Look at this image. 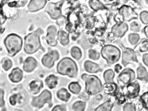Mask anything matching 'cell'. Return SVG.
<instances>
[{
  "mask_svg": "<svg viewBox=\"0 0 148 111\" xmlns=\"http://www.w3.org/2000/svg\"><path fill=\"white\" fill-rule=\"evenodd\" d=\"M44 33V30L39 28L25 37L24 50L25 53L31 54L36 53L39 49H41L43 52H45V49L41 46L40 39V35Z\"/></svg>",
  "mask_w": 148,
  "mask_h": 111,
  "instance_id": "6da1fadb",
  "label": "cell"
},
{
  "mask_svg": "<svg viewBox=\"0 0 148 111\" xmlns=\"http://www.w3.org/2000/svg\"><path fill=\"white\" fill-rule=\"evenodd\" d=\"M57 70L60 74L75 78L77 76L78 68L74 60L70 58L65 57L61 59L58 64Z\"/></svg>",
  "mask_w": 148,
  "mask_h": 111,
  "instance_id": "7a4b0ae2",
  "label": "cell"
},
{
  "mask_svg": "<svg viewBox=\"0 0 148 111\" xmlns=\"http://www.w3.org/2000/svg\"><path fill=\"white\" fill-rule=\"evenodd\" d=\"M82 78L85 82V91L89 95H95L103 90L101 82L96 76L84 74Z\"/></svg>",
  "mask_w": 148,
  "mask_h": 111,
  "instance_id": "3957f363",
  "label": "cell"
},
{
  "mask_svg": "<svg viewBox=\"0 0 148 111\" xmlns=\"http://www.w3.org/2000/svg\"><path fill=\"white\" fill-rule=\"evenodd\" d=\"M4 44L10 57H14L22 47L23 40L17 34L12 33L7 36L4 40Z\"/></svg>",
  "mask_w": 148,
  "mask_h": 111,
  "instance_id": "277c9868",
  "label": "cell"
},
{
  "mask_svg": "<svg viewBox=\"0 0 148 111\" xmlns=\"http://www.w3.org/2000/svg\"><path fill=\"white\" fill-rule=\"evenodd\" d=\"M101 54L109 65H113L120 59L121 50L117 47L108 45L103 47L101 50Z\"/></svg>",
  "mask_w": 148,
  "mask_h": 111,
  "instance_id": "5b68a950",
  "label": "cell"
},
{
  "mask_svg": "<svg viewBox=\"0 0 148 111\" xmlns=\"http://www.w3.org/2000/svg\"><path fill=\"white\" fill-rule=\"evenodd\" d=\"M117 44L122 50L121 63L124 67H126L128 64L131 63L132 62L138 63L137 54L134 50L125 47L120 41H118Z\"/></svg>",
  "mask_w": 148,
  "mask_h": 111,
  "instance_id": "8992f818",
  "label": "cell"
},
{
  "mask_svg": "<svg viewBox=\"0 0 148 111\" xmlns=\"http://www.w3.org/2000/svg\"><path fill=\"white\" fill-rule=\"evenodd\" d=\"M52 94L48 90H45L40 95L32 99V104L34 107L40 109L45 103H48L49 108L52 106Z\"/></svg>",
  "mask_w": 148,
  "mask_h": 111,
  "instance_id": "52a82bcc",
  "label": "cell"
},
{
  "mask_svg": "<svg viewBox=\"0 0 148 111\" xmlns=\"http://www.w3.org/2000/svg\"><path fill=\"white\" fill-rule=\"evenodd\" d=\"M135 78V72L127 68L123 70L117 77V81L120 87L123 89L127 85L132 83Z\"/></svg>",
  "mask_w": 148,
  "mask_h": 111,
  "instance_id": "ba28073f",
  "label": "cell"
},
{
  "mask_svg": "<svg viewBox=\"0 0 148 111\" xmlns=\"http://www.w3.org/2000/svg\"><path fill=\"white\" fill-rule=\"evenodd\" d=\"M64 1H60L55 3H49L45 9V12H47L53 19H57L62 16L61 8Z\"/></svg>",
  "mask_w": 148,
  "mask_h": 111,
  "instance_id": "9c48e42d",
  "label": "cell"
},
{
  "mask_svg": "<svg viewBox=\"0 0 148 111\" xmlns=\"http://www.w3.org/2000/svg\"><path fill=\"white\" fill-rule=\"evenodd\" d=\"M118 14L121 16L123 21L130 22L132 20L136 19L138 17V15L133 8L126 5H122L119 8Z\"/></svg>",
  "mask_w": 148,
  "mask_h": 111,
  "instance_id": "30bf717a",
  "label": "cell"
},
{
  "mask_svg": "<svg viewBox=\"0 0 148 111\" xmlns=\"http://www.w3.org/2000/svg\"><path fill=\"white\" fill-rule=\"evenodd\" d=\"M60 55L58 51L49 49L48 52L42 58V64L46 67L51 68L54 66V63L59 59Z\"/></svg>",
  "mask_w": 148,
  "mask_h": 111,
  "instance_id": "8fae6325",
  "label": "cell"
},
{
  "mask_svg": "<svg viewBox=\"0 0 148 111\" xmlns=\"http://www.w3.org/2000/svg\"><path fill=\"white\" fill-rule=\"evenodd\" d=\"M47 34L45 39L47 43L50 46L55 47L58 44V32L57 28L54 25H51L48 27L47 30Z\"/></svg>",
  "mask_w": 148,
  "mask_h": 111,
  "instance_id": "7c38bea8",
  "label": "cell"
},
{
  "mask_svg": "<svg viewBox=\"0 0 148 111\" xmlns=\"http://www.w3.org/2000/svg\"><path fill=\"white\" fill-rule=\"evenodd\" d=\"M140 91V85L138 81H135L126 85L125 95L130 99H133L138 97Z\"/></svg>",
  "mask_w": 148,
  "mask_h": 111,
  "instance_id": "4fadbf2b",
  "label": "cell"
},
{
  "mask_svg": "<svg viewBox=\"0 0 148 111\" xmlns=\"http://www.w3.org/2000/svg\"><path fill=\"white\" fill-rule=\"evenodd\" d=\"M129 27L128 24L125 22L121 24H116L114 25L111 29V33L113 36L118 38H121L125 35L128 31Z\"/></svg>",
  "mask_w": 148,
  "mask_h": 111,
  "instance_id": "5bb4252c",
  "label": "cell"
},
{
  "mask_svg": "<svg viewBox=\"0 0 148 111\" xmlns=\"http://www.w3.org/2000/svg\"><path fill=\"white\" fill-rule=\"evenodd\" d=\"M47 1H37L33 0L30 1L28 6V11L29 12H36L39 10H41L45 7L47 3Z\"/></svg>",
  "mask_w": 148,
  "mask_h": 111,
  "instance_id": "9a60e30c",
  "label": "cell"
},
{
  "mask_svg": "<svg viewBox=\"0 0 148 111\" xmlns=\"http://www.w3.org/2000/svg\"><path fill=\"white\" fill-rule=\"evenodd\" d=\"M37 62L32 57L27 58L23 63V69L25 72L30 73L32 72L36 68Z\"/></svg>",
  "mask_w": 148,
  "mask_h": 111,
  "instance_id": "2e32d148",
  "label": "cell"
},
{
  "mask_svg": "<svg viewBox=\"0 0 148 111\" xmlns=\"http://www.w3.org/2000/svg\"><path fill=\"white\" fill-rule=\"evenodd\" d=\"M104 92L105 94L115 96L118 91V86L115 83H105L103 85Z\"/></svg>",
  "mask_w": 148,
  "mask_h": 111,
  "instance_id": "e0dca14e",
  "label": "cell"
},
{
  "mask_svg": "<svg viewBox=\"0 0 148 111\" xmlns=\"http://www.w3.org/2000/svg\"><path fill=\"white\" fill-rule=\"evenodd\" d=\"M23 73L21 69L18 68H14L9 75V79L14 83H18L22 79Z\"/></svg>",
  "mask_w": 148,
  "mask_h": 111,
  "instance_id": "ac0fdd59",
  "label": "cell"
},
{
  "mask_svg": "<svg viewBox=\"0 0 148 111\" xmlns=\"http://www.w3.org/2000/svg\"><path fill=\"white\" fill-rule=\"evenodd\" d=\"M84 67L86 71L89 73H97L102 71L98 64L89 60H87L85 62Z\"/></svg>",
  "mask_w": 148,
  "mask_h": 111,
  "instance_id": "d6986e66",
  "label": "cell"
},
{
  "mask_svg": "<svg viewBox=\"0 0 148 111\" xmlns=\"http://www.w3.org/2000/svg\"><path fill=\"white\" fill-rule=\"evenodd\" d=\"M137 79L144 82H148V73L146 68L140 63L137 69Z\"/></svg>",
  "mask_w": 148,
  "mask_h": 111,
  "instance_id": "ffe728a7",
  "label": "cell"
},
{
  "mask_svg": "<svg viewBox=\"0 0 148 111\" xmlns=\"http://www.w3.org/2000/svg\"><path fill=\"white\" fill-rule=\"evenodd\" d=\"M30 90L33 94L38 93L40 89L44 86L43 82L40 80H36L32 81L29 85Z\"/></svg>",
  "mask_w": 148,
  "mask_h": 111,
  "instance_id": "44dd1931",
  "label": "cell"
},
{
  "mask_svg": "<svg viewBox=\"0 0 148 111\" xmlns=\"http://www.w3.org/2000/svg\"><path fill=\"white\" fill-rule=\"evenodd\" d=\"M69 33H67L59 28L58 32V39L60 42L63 46H66L68 45L69 43Z\"/></svg>",
  "mask_w": 148,
  "mask_h": 111,
  "instance_id": "7402d4cb",
  "label": "cell"
},
{
  "mask_svg": "<svg viewBox=\"0 0 148 111\" xmlns=\"http://www.w3.org/2000/svg\"><path fill=\"white\" fill-rule=\"evenodd\" d=\"M89 6L94 11L97 12L100 10H107L103 3L98 0H91L89 2Z\"/></svg>",
  "mask_w": 148,
  "mask_h": 111,
  "instance_id": "603a6c76",
  "label": "cell"
},
{
  "mask_svg": "<svg viewBox=\"0 0 148 111\" xmlns=\"http://www.w3.org/2000/svg\"><path fill=\"white\" fill-rule=\"evenodd\" d=\"M46 85L50 89L55 88L58 84V77L54 75H50L45 79Z\"/></svg>",
  "mask_w": 148,
  "mask_h": 111,
  "instance_id": "cb8c5ba5",
  "label": "cell"
},
{
  "mask_svg": "<svg viewBox=\"0 0 148 111\" xmlns=\"http://www.w3.org/2000/svg\"><path fill=\"white\" fill-rule=\"evenodd\" d=\"M138 50L142 53L148 51V39H143L134 48V50Z\"/></svg>",
  "mask_w": 148,
  "mask_h": 111,
  "instance_id": "d4e9b609",
  "label": "cell"
},
{
  "mask_svg": "<svg viewBox=\"0 0 148 111\" xmlns=\"http://www.w3.org/2000/svg\"><path fill=\"white\" fill-rule=\"evenodd\" d=\"M57 96L61 101L67 102L70 99L71 94L66 88H62L57 93Z\"/></svg>",
  "mask_w": 148,
  "mask_h": 111,
  "instance_id": "484cf974",
  "label": "cell"
},
{
  "mask_svg": "<svg viewBox=\"0 0 148 111\" xmlns=\"http://www.w3.org/2000/svg\"><path fill=\"white\" fill-rule=\"evenodd\" d=\"M113 106V103L111 101H107L97 107L95 111H111Z\"/></svg>",
  "mask_w": 148,
  "mask_h": 111,
  "instance_id": "4316f807",
  "label": "cell"
},
{
  "mask_svg": "<svg viewBox=\"0 0 148 111\" xmlns=\"http://www.w3.org/2000/svg\"><path fill=\"white\" fill-rule=\"evenodd\" d=\"M115 74L112 69H109L104 72L103 74L104 79L106 83H114L113 79Z\"/></svg>",
  "mask_w": 148,
  "mask_h": 111,
  "instance_id": "83f0119b",
  "label": "cell"
},
{
  "mask_svg": "<svg viewBox=\"0 0 148 111\" xmlns=\"http://www.w3.org/2000/svg\"><path fill=\"white\" fill-rule=\"evenodd\" d=\"M68 88L71 92L75 94H79L82 89L81 85L77 82H72L70 83L69 85Z\"/></svg>",
  "mask_w": 148,
  "mask_h": 111,
  "instance_id": "f1b7e54d",
  "label": "cell"
},
{
  "mask_svg": "<svg viewBox=\"0 0 148 111\" xmlns=\"http://www.w3.org/2000/svg\"><path fill=\"white\" fill-rule=\"evenodd\" d=\"M71 54L73 58L79 60L82 58V54L80 48L76 46L73 47L71 50Z\"/></svg>",
  "mask_w": 148,
  "mask_h": 111,
  "instance_id": "f546056e",
  "label": "cell"
},
{
  "mask_svg": "<svg viewBox=\"0 0 148 111\" xmlns=\"http://www.w3.org/2000/svg\"><path fill=\"white\" fill-rule=\"evenodd\" d=\"M96 18L94 16H92L86 20L85 22V26L87 29H92L95 25Z\"/></svg>",
  "mask_w": 148,
  "mask_h": 111,
  "instance_id": "4dcf8cb0",
  "label": "cell"
},
{
  "mask_svg": "<svg viewBox=\"0 0 148 111\" xmlns=\"http://www.w3.org/2000/svg\"><path fill=\"white\" fill-rule=\"evenodd\" d=\"M86 103L85 102L78 101L76 102L73 105L74 111H84L85 109Z\"/></svg>",
  "mask_w": 148,
  "mask_h": 111,
  "instance_id": "1f68e13d",
  "label": "cell"
},
{
  "mask_svg": "<svg viewBox=\"0 0 148 111\" xmlns=\"http://www.w3.org/2000/svg\"><path fill=\"white\" fill-rule=\"evenodd\" d=\"M140 37L137 33H130L128 36V39L131 45L134 46L136 45L139 41Z\"/></svg>",
  "mask_w": 148,
  "mask_h": 111,
  "instance_id": "d6a6232c",
  "label": "cell"
},
{
  "mask_svg": "<svg viewBox=\"0 0 148 111\" xmlns=\"http://www.w3.org/2000/svg\"><path fill=\"white\" fill-rule=\"evenodd\" d=\"M1 63L3 68L6 71L10 70L12 66V63L11 60L8 58H3Z\"/></svg>",
  "mask_w": 148,
  "mask_h": 111,
  "instance_id": "836d02e7",
  "label": "cell"
},
{
  "mask_svg": "<svg viewBox=\"0 0 148 111\" xmlns=\"http://www.w3.org/2000/svg\"><path fill=\"white\" fill-rule=\"evenodd\" d=\"M115 101L118 105H122L126 102V96L121 93L118 92L115 95Z\"/></svg>",
  "mask_w": 148,
  "mask_h": 111,
  "instance_id": "e575fe53",
  "label": "cell"
},
{
  "mask_svg": "<svg viewBox=\"0 0 148 111\" xmlns=\"http://www.w3.org/2000/svg\"><path fill=\"white\" fill-rule=\"evenodd\" d=\"M140 100L143 107L148 111V92L141 96Z\"/></svg>",
  "mask_w": 148,
  "mask_h": 111,
  "instance_id": "d590c367",
  "label": "cell"
},
{
  "mask_svg": "<svg viewBox=\"0 0 148 111\" xmlns=\"http://www.w3.org/2000/svg\"><path fill=\"white\" fill-rule=\"evenodd\" d=\"M27 2V1H18V2L14 1L13 2H10L8 4V6L10 7V8H13V7H23L24 6L26 3Z\"/></svg>",
  "mask_w": 148,
  "mask_h": 111,
  "instance_id": "8d00e7d4",
  "label": "cell"
},
{
  "mask_svg": "<svg viewBox=\"0 0 148 111\" xmlns=\"http://www.w3.org/2000/svg\"><path fill=\"white\" fill-rule=\"evenodd\" d=\"M88 55L89 58L92 60H97L100 58V53L95 50L91 49L89 50Z\"/></svg>",
  "mask_w": 148,
  "mask_h": 111,
  "instance_id": "74e56055",
  "label": "cell"
},
{
  "mask_svg": "<svg viewBox=\"0 0 148 111\" xmlns=\"http://www.w3.org/2000/svg\"><path fill=\"white\" fill-rule=\"evenodd\" d=\"M141 21L144 24H148V12L143 11L140 14Z\"/></svg>",
  "mask_w": 148,
  "mask_h": 111,
  "instance_id": "f35d334b",
  "label": "cell"
},
{
  "mask_svg": "<svg viewBox=\"0 0 148 111\" xmlns=\"http://www.w3.org/2000/svg\"><path fill=\"white\" fill-rule=\"evenodd\" d=\"M140 24L135 21H134L130 24V30L134 32H140Z\"/></svg>",
  "mask_w": 148,
  "mask_h": 111,
  "instance_id": "ab89813d",
  "label": "cell"
},
{
  "mask_svg": "<svg viewBox=\"0 0 148 111\" xmlns=\"http://www.w3.org/2000/svg\"><path fill=\"white\" fill-rule=\"evenodd\" d=\"M136 106L135 105L132 103H126L123 106V111H136Z\"/></svg>",
  "mask_w": 148,
  "mask_h": 111,
  "instance_id": "60d3db41",
  "label": "cell"
},
{
  "mask_svg": "<svg viewBox=\"0 0 148 111\" xmlns=\"http://www.w3.org/2000/svg\"><path fill=\"white\" fill-rule=\"evenodd\" d=\"M67 18L65 16H61L57 19V24L59 25L60 27H64L65 24H67Z\"/></svg>",
  "mask_w": 148,
  "mask_h": 111,
  "instance_id": "b9f144b4",
  "label": "cell"
},
{
  "mask_svg": "<svg viewBox=\"0 0 148 111\" xmlns=\"http://www.w3.org/2000/svg\"><path fill=\"white\" fill-rule=\"evenodd\" d=\"M52 111H66V106L64 105H57L53 108Z\"/></svg>",
  "mask_w": 148,
  "mask_h": 111,
  "instance_id": "7bdbcfd3",
  "label": "cell"
},
{
  "mask_svg": "<svg viewBox=\"0 0 148 111\" xmlns=\"http://www.w3.org/2000/svg\"><path fill=\"white\" fill-rule=\"evenodd\" d=\"M90 95L86 92H83L82 94L78 96V98L82 99L84 101H88Z\"/></svg>",
  "mask_w": 148,
  "mask_h": 111,
  "instance_id": "ee69618b",
  "label": "cell"
},
{
  "mask_svg": "<svg viewBox=\"0 0 148 111\" xmlns=\"http://www.w3.org/2000/svg\"><path fill=\"white\" fill-rule=\"evenodd\" d=\"M17 94H14L10 98V103L12 105H15L16 103V99H17Z\"/></svg>",
  "mask_w": 148,
  "mask_h": 111,
  "instance_id": "f6af8a7d",
  "label": "cell"
},
{
  "mask_svg": "<svg viewBox=\"0 0 148 111\" xmlns=\"http://www.w3.org/2000/svg\"><path fill=\"white\" fill-rule=\"evenodd\" d=\"M142 59L144 64L148 67V53L143 54Z\"/></svg>",
  "mask_w": 148,
  "mask_h": 111,
  "instance_id": "bcb514c9",
  "label": "cell"
},
{
  "mask_svg": "<svg viewBox=\"0 0 148 111\" xmlns=\"http://www.w3.org/2000/svg\"><path fill=\"white\" fill-rule=\"evenodd\" d=\"M4 92L3 90L1 89V107H2L4 105V101L3 100Z\"/></svg>",
  "mask_w": 148,
  "mask_h": 111,
  "instance_id": "7dc6e473",
  "label": "cell"
},
{
  "mask_svg": "<svg viewBox=\"0 0 148 111\" xmlns=\"http://www.w3.org/2000/svg\"><path fill=\"white\" fill-rule=\"evenodd\" d=\"M122 68V67L121 66L120 64H116L115 66H114V71H115L116 73H119L120 72V71L121 70Z\"/></svg>",
  "mask_w": 148,
  "mask_h": 111,
  "instance_id": "c3c4849f",
  "label": "cell"
},
{
  "mask_svg": "<svg viewBox=\"0 0 148 111\" xmlns=\"http://www.w3.org/2000/svg\"><path fill=\"white\" fill-rule=\"evenodd\" d=\"M144 32L146 37L148 39V25L144 28Z\"/></svg>",
  "mask_w": 148,
  "mask_h": 111,
  "instance_id": "681fc988",
  "label": "cell"
}]
</instances>
